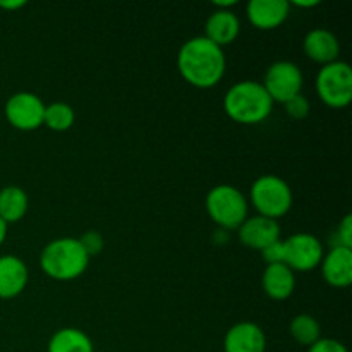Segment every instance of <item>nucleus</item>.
I'll list each match as a JSON object with an SVG mask.
<instances>
[{
  "mask_svg": "<svg viewBox=\"0 0 352 352\" xmlns=\"http://www.w3.org/2000/svg\"><path fill=\"white\" fill-rule=\"evenodd\" d=\"M177 67L182 78L196 88H212L226 72L223 50L205 36L186 41L177 54Z\"/></svg>",
  "mask_w": 352,
  "mask_h": 352,
  "instance_id": "f257e3e1",
  "label": "nucleus"
},
{
  "mask_svg": "<svg viewBox=\"0 0 352 352\" xmlns=\"http://www.w3.org/2000/svg\"><path fill=\"white\" fill-rule=\"evenodd\" d=\"M274 109L270 95L263 85L256 81H243L234 85L223 98V110L239 124H260Z\"/></svg>",
  "mask_w": 352,
  "mask_h": 352,
  "instance_id": "f03ea898",
  "label": "nucleus"
},
{
  "mask_svg": "<svg viewBox=\"0 0 352 352\" xmlns=\"http://www.w3.org/2000/svg\"><path fill=\"white\" fill-rule=\"evenodd\" d=\"M88 263V253L81 246L79 239H72V237L52 241L45 246L40 256L41 270L50 278L60 282L78 278L79 275L85 274Z\"/></svg>",
  "mask_w": 352,
  "mask_h": 352,
  "instance_id": "7ed1b4c3",
  "label": "nucleus"
},
{
  "mask_svg": "<svg viewBox=\"0 0 352 352\" xmlns=\"http://www.w3.org/2000/svg\"><path fill=\"white\" fill-rule=\"evenodd\" d=\"M206 212L210 219L223 229H239L248 215L246 198L232 186H217L206 196Z\"/></svg>",
  "mask_w": 352,
  "mask_h": 352,
  "instance_id": "20e7f679",
  "label": "nucleus"
},
{
  "mask_svg": "<svg viewBox=\"0 0 352 352\" xmlns=\"http://www.w3.org/2000/svg\"><path fill=\"white\" fill-rule=\"evenodd\" d=\"M251 201L261 217L275 220L291 210L292 192L284 179L261 175L251 188Z\"/></svg>",
  "mask_w": 352,
  "mask_h": 352,
  "instance_id": "39448f33",
  "label": "nucleus"
},
{
  "mask_svg": "<svg viewBox=\"0 0 352 352\" xmlns=\"http://www.w3.org/2000/svg\"><path fill=\"white\" fill-rule=\"evenodd\" d=\"M316 91L322 102L333 109H344L352 100V69L346 62L336 60L323 65L316 78Z\"/></svg>",
  "mask_w": 352,
  "mask_h": 352,
  "instance_id": "423d86ee",
  "label": "nucleus"
},
{
  "mask_svg": "<svg viewBox=\"0 0 352 352\" xmlns=\"http://www.w3.org/2000/svg\"><path fill=\"white\" fill-rule=\"evenodd\" d=\"M263 88L270 95L272 102L285 103L301 95L302 74L301 69L287 60L275 62L265 74Z\"/></svg>",
  "mask_w": 352,
  "mask_h": 352,
  "instance_id": "0eeeda50",
  "label": "nucleus"
},
{
  "mask_svg": "<svg viewBox=\"0 0 352 352\" xmlns=\"http://www.w3.org/2000/svg\"><path fill=\"white\" fill-rule=\"evenodd\" d=\"M323 260V246L311 234H294L284 241V265L292 272H308Z\"/></svg>",
  "mask_w": 352,
  "mask_h": 352,
  "instance_id": "6e6552de",
  "label": "nucleus"
},
{
  "mask_svg": "<svg viewBox=\"0 0 352 352\" xmlns=\"http://www.w3.org/2000/svg\"><path fill=\"white\" fill-rule=\"evenodd\" d=\"M6 117L16 129L34 131L43 126L45 105L34 93H16L7 100Z\"/></svg>",
  "mask_w": 352,
  "mask_h": 352,
  "instance_id": "1a4fd4ad",
  "label": "nucleus"
},
{
  "mask_svg": "<svg viewBox=\"0 0 352 352\" xmlns=\"http://www.w3.org/2000/svg\"><path fill=\"white\" fill-rule=\"evenodd\" d=\"M237 230H239L237 234H239L241 243L251 250L261 251L280 239V226L277 223V220L261 215L246 219Z\"/></svg>",
  "mask_w": 352,
  "mask_h": 352,
  "instance_id": "9d476101",
  "label": "nucleus"
},
{
  "mask_svg": "<svg viewBox=\"0 0 352 352\" xmlns=\"http://www.w3.org/2000/svg\"><path fill=\"white\" fill-rule=\"evenodd\" d=\"M291 3L287 0H251L248 3V17L258 30H274L289 16Z\"/></svg>",
  "mask_w": 352,
  "mask_h": 352,
  "instance_id": "9b49d317",
  "label": "nucleus"
},
{
  "mask_svg": "<svg viewBox=\"0 0 352 352\" xmlns=\"http://www.w3.org/2000/svg\"><path fill=\"white\" fill-rule=\"evenodd\" d=\"M267 339L263 330L250 322L234 325L223 339L226 352H265Z\"/></svg>",
  "mask_w": 352,
  "mask_h": 352,
  "instance_id": "f8f14e48",
  "label": "nucleus"
},
{
  "mask_svg": "<svg viewBox=\"0 0 352 352\" xmlns=\"http://www.w3.org/2000/svg\"><path fill=\"white\" fill-rule=\"evenodd\" d=\"M322 272L325 280L333 287L344 289L352 282V250L337 244L322 260Z\"/></svg>",
  "mask_w": 352,
  "mask_h": 352,
  "instance_id": "ddd939ff",
  "label": "nucleus"
},
{
  "mask_svg": "<svg viewBox=\"0 0 352 352\" xmlns=\"http://www.w3.org/2000/svg\"><path fill=\"white\" fill-rule=\"evenodd\" d=\"M28 284V267L21 258L7 254L0 256V299H12L24 291Z\"/></svg>",
  "mask_w": 352,
  "mask_h": 352,
  "instance_id": "4468645a",
  "label": "nucleus"
},
{
  "mask_svg": "<svg viewBox=\"0 0 352 352\" xmlns=\"http://www.w3.org/2000/svg\"><path fill=\"white\" fill-rule=\"evenodd\" d=\"M340 52L339 40L336 34H332L327 30H313L306 34L305 38V54L311 60L318 64H332L337 60Z\"/></svg>",
  "mask_w": 352,
  "mask_h": 352,
  "instance_id": "2eb2a0df",
  "label": "nucleus"
},
{
  "mask_svg": "<svg viewBox=\"0 0 352 352\" xmlns=\"http://www.w3.org/2000/svg\"><path fill=\"white\" fill-rule=\"evenodd\" d=\"M261 284H263L265 294L270 296L275 301H284L296 289L294 272L284 263L267 265Z\"/></svg>",
  "mask_w": 352,
  "mask_h": 352,
  "instance_id": "dca6fc26",
  "label": "nucleus"
},
{
  "mask_svg": "<svg viewBox=\"0 0 352 352\" xmlns=\"http://www.w3.org/2000/svg\"><path fill=\"white\" fill-rule=\"evenodd\" d=\"M239 30L241 24L236 14L229 9H219L206 21L205 38H208L210 41H213V43L222 48L223 45H229L236 40Z\"/></svg>",
  "mask_w": 352,
  "mask_h": 352,
  "instance_id": "f3484780",
  "label": "nucleus"
},
{
  "mask_svg": "<svg viewBox=\"0 0 352 352\" xmlns=\"http://www.w3.org/2000/svg\"><path fill=\"white\" fill-rule=\"evenodd\" d=\"M28 196L17 186H7L0 189V219L9 226L16 223L26 215Z\"/></svg>",
  "mask_w": 352,
  "mask_h": 352,
  "instance_id": "a211bd4d",
  "label": "nucleus"
},
{
  "mask_svg": "<svg viewBox=\"0 0 352 352\" xmlns=\"http://www.w3.org/2000/svg\"><path fill=\"white\" fill-rule=\"evenodd\" d=\"M48 352H95L93 342L78 329H62L48 342Z\"/></svg>",
  "mask_w": 352,
  "mask_h": 352,
  "instance_id": "6ab92c4d",
  "label": "nucleus"
},
{
  "mask_svg": "<svg viewBox=\"0 0 352 352\" xmlns=\"http://www.w3.org/2000/svg\"><path fill=\"white\" fill-rule=\"evenodd\" d=\"M291 336L301 346L311 347L320 340V323L311 315H298L291 322Z\"/></svg>",
  "mask_w": 352,
  "mask_h": 352,
  "instance_id": "aec40b11",
  "label": "nucleus"
},
{
  "mask_svg": "<svg viewBox=\"0 0 352 352\" xmlns=\"http://www.w3.org/2000/svg\"><path fill=\"white\" fill-rule=\"evenodd\" d=\"M74 110L72 107H69L67 103H52V105L45 107V119L43 124L52 131H57V133H62V131L71 129L72 124H74Z\"/></svg>",
  "mask_w": 352,
  "mask_h": 352,
  "instance_id": "412c9836",
  "label": "nucleus"
},
{
  "mask_svg": "<svg viewBox=\"0 0 352 352\" xmlns=\"http://www.w3.org/2000/svg\"><path fill=\"white\" fill-rule=\"evenodd\" d=\"M79 243L85 248L88 256H95V254L102 253L103 250V237L96 230H88L82 237H79Z\"/></svg>",
  "mask_w": 352,
  "mask_h": 352,
  "instance_id": "4be33fe9",
  "label": "nucleus"
},
{
  "mask_svg": "<svg viewBox=\"0 0 352 352\" xmlns=\"http://www.w3.org/2000/svg\"><path fill=\"white\" fill-rule=\"evenodd\" d=\"M284 105L285 109H287L289 116L294 117V119L298 120L305 119V117L309 113V102L302 95L294 96V98H291L289 102H285Z\"/></svg>",
  "mask_w": 352,
  "mask_h": 352,
  "instance_id": "5701e85b",
  "label": "nucleus"
},
{
  "mask_svg": "<svg viewBox=\"0 0 352 352\" xmlns=\"http://www.w3.org/2000/svg\"><path fill=\"white\" fill-rule=\"evenodd\" d=\"M267 265H278L284 263V241H275L274 244L267 246L260 251Z\"/></svg>",
  "mask_w": 352,
  "mask_h": 352,
  "instance_id": "b1692460",
  "label": "nucleus"
},
{
  "mask_svg": "<svg viewBox=\"0 0 352 352\" xmlns=\"http://www.w3.org/2000/svg\"><path fill=\"white\" fill-rule=\"evenodd\" d=\"M337 236H339V246L344 248H352V217L347 213L346 217L340 222L339 230H337Z\"/></svg>",
  "mask_w": 352,
  "mask_h": 352,
  "instance_id": "393cba45",
  "label": "nucleus"
},
{
  "mask_svg": "<svg viewBox=\"0 0 352 352\" xmlns=\"http://www.w3.org/2000/svg\"><path fill=\"white\" fill-rule=\"evenodd\" d=\"M308 352H349V351H347L346 346L340 344L339 340L320 339L318 342H315L311 347H309Z\"/></svg>",
  "mask_w": 352,
  "mask_h": 352,
  "instance_id": "a878e982",
  "label": "nucleus"
},
{
  "mask_svg": "<svg viewBox=\"0 0 352 352\" xmlns=\"http://www.w3.org/2000/svg\"><path fill=\"white\" fill-rule=\"evenodd\" d=\"M21 7H24L23 0H19V2H0V9H6V10H16V9H21Z\"/></svg>",
  "mask_w": 352,
  "mask_h": 352,
  "instance_id": "bb28decb",
  "label": "nucleus"
},
{
  "mask_svg": "<svg viewBox=\"0 0 352 352\" xmlns=\"http://www.w3.org/2000/svg\"><path fill=\"white\" fill-rule=\"evenodd\" d=\"M294 3L296 7H315V6H318V0H305V2H302V0H296V2H292Z\"/></svg>",
  "mask_w": 352,
  "mask_h": 352,
  "instance_id": "cd10ccee",
  "label": "nucleus"
},
{
  "mask_svg": "<svg viewBox=\"0 0 352 352\" xmlns=\"http://www.w3.org/2000/svg\"><path fill=\"white\" fill-rule=\"evenodd\" d=\"M6 237H7V223L0 219V246H2V243L6 241Z\"/></svg>",
  "mask_w": 352,
  "mask_h": 352,
  "instance_id": "c85d7f7f",
  "label": "nucleus"
}]
</instances>
